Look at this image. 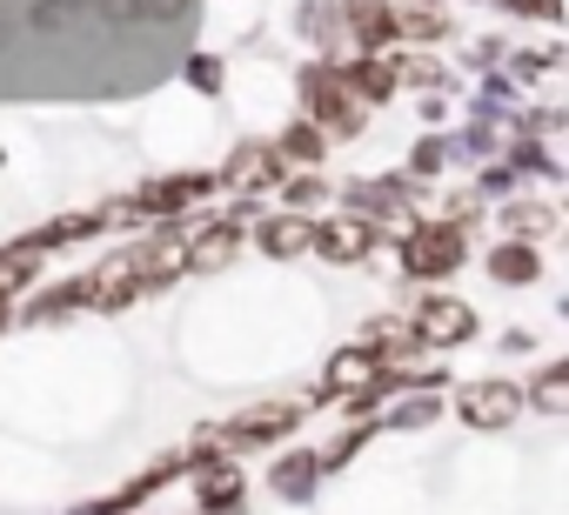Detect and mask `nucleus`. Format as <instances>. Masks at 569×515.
<instances>
[{"mask_svg": "<svg viewBox=\"0 0 569 515\" xmlns=\"http://www.w3.org/2000/svg\"><path fill=\"white\" fill-rule=\"evenodd\" d=\"M456 415H462V428L502 435V428H516V415H522V388H516V382H502V375L462 382V388H456Z\"/></svg>", "mask_w": 569, "mask_h": 515, "instance_id": "nucleus-4", "label": "nucleus"}, {"mask_svg": "<svg viewBox=\"0 0 569 515\" xmlns=\"http://www.w3.org/2000/svg\"><path fill=\"white\" fill-rule=\"evenodd\" d=\"M409 335H416V342H429V349H456V342H469V335H476V309H469V302H456V295H429V302L416 309Z\"/></svg>", "mask_w": 569, "mask_h": 515, "instance_id": "nucleus-5", "label": "nucleus"}, {"mask_svg": "<svg viewBox=\"0 0 569 515\" xmlns=\"http://www.w3.org/2000/svg\"><path fill=\"white\" fill-rule=\"evenodd\" d=\"M522 402H536L542 415H562V408H569V368H562V362H542Z\"/></svg>", "mask_w": 569, "mask_h": 515, "instance_id": "nucleus-17", "label": "nucleus"}, {"mask_svg": "<svg viewBox=\"0 0 569 515\" xmlns=\"http://www.w3.org/2000/svg\"><path fill=\"white\" fill-rule=\"evenodd\" d=\"M369 435H376V422H349V428H342V435H336V442H329V448L316 455V462H322V468H342V462H349V455H356V448H362Z\"/></svg>", "mask_w": 569, "mask_h": 515, "instance_id": "nucleus-22", "label": "nucleus"}, {"mask_svg": "<svg viewBox=\"0 0 569 515\" xmlns=\"http://www.w3.org/2000/svg\"><path fill=\"white\" fill-rule=\"evenodd\" d=\"M396 34H409V41H442V34H449V14H442V8H402V14H396Z\"/></svg>", "mask_w": 569, "mask_h": 515, "instance_id": "nucleus-20", "label": "nucleus"}, {"mask_svg": "<svg viewBox=\"0 0 569 515\" xmlns=\"http://www.w3.org/2000/svg\"><path fill=\"white\" fill-rule=\"evenodd\" d=\"M429 422H436V402H429V395H416V402L389 408V415H382L376 428H396V435H409V428H429Z\"/></svg>", "mask_w": 569, "mask_h": 515, "instance_id": "nucleus-21", "label": "nucleus"}, {"mask_svg": "<svg viewBox=\"0 0 569 515\" xmlns=\"http://www.w3.org/2000/svg\"><path fill=\"white\" fill-rule=\"evenodd\" d=\"M409 8H442V0H409Z\"/></svg>", "mask_w": 569, "mask_h": 515, "instance_id": "nucleus-25", "label": "nucleus"}, {"mask_svg": "<svg viewBox=\"0 0 569 515\" xmlns=\"http://www.w3.org/2000/svg\"><path fill=\"white\" fill-rule=\"evenodd\" d=\"M342 14H349V28H356L369 48L396 34V8H389V0H342Z\"/></svg>", "mask_w": 569, "mask_h": 515, "instance_id": "nucleus-16", "label": "nucleus"}, {"mask_svg": "<svg viewBox=\"0 0 569 515\" xmlns=\"http://www.w3.org/2000/svg\"><path fill=\"white\" fill-rule=\"evenodd\" d=\"M194 502H201L208 515H234V502H241V475H234V468H208L201 488H194Z\"/></svg>", "mask_w": 569, "mask_h": 515, "instance_id": "nucleus-18", "label": "nucleus"}, {"mask_svg": "<svg viewBox=\"0 0 569 515\" xmlns=\"http://www.w3.org/2000/svg\"><path fill=\"white\" fill-rule=\"evenodd\" d=\"M536 275H542V262H536V248H522V241H502L489 254V282H502V289H529Z\"/></svg>", "mask_w": 569, "mask_h": 515, "instance_id": "nucleus-12", "label": "nucleus"}, {"mask_svg": "<svg viewBox=\"0 0 569 515\" xmlns=\"http://www.w3.org/2000/svg\"><path fill=\"white\" fill-rule=\"evenodd\" d=\"M296 88H302V101H309V114H316V121H309L316 134H362V128H369V114H362V101L349 94L342 68H329V61H309Z\"/></svg>", "mask_w": 569, "mask_h": 515, "instance_id": "nucleus-1", "label": "nucleus"}, {"mask_svg": "<svg viewBox=\"0 0 569 515\" xmlns=\"http://www.w3.org/2000/svg\"><path fill=\"white\" fill-rule=\"evenodd\" d=\"M274 154H281V168H316V161H322V134H316L309 121H296L289 134L274 141Z\"/></svg>", "mask_w": 569, "mask_h": 515, "instance_id": "nucleus-19", "label": "nucleus"}, {"mask_svg": "<svg viewBox=\"0 0 569 515\" xmlns=\"http://www.w3.org/2000/svg\"><path fill=\"white\" fill-rule=\"evenodd\" d=\"M234 188H274V181H289V168H281V154H274V141H241L234 154H228V168H221Z\"/></svg>", "mask_w": 569, "mask_h": 515, "instance_id": "nucleus-8", "label": "nucleus"}, {"mask_svg": "<svg viewBox=\"0 0 569 515\" xmlns=\"http://www.w3.org/2000/svg\"><path fill=\"white\" fill-rule=\"evenodd\" d=\"M502 228H509V241L522 234V248H529V241L556 234V208H549V201H509V208H502Z\"/></svg>", "mask_w": 569, "mask_h": 515, "instance_id": "nucleus-15", "label": "nucleus"}, {"mask_svg": "<svg viewBox=\"0 0 569 515\" xmlns=\"http://www.w3.org/2000/svg\"><path fill=\"white\" fill-rule=\"evenodd\" d=\"M462 248H469V234H462L456 221H422V228H409V241H402V275H409V282H442V275L462 269Z\"/></svg>", "mask_w": 569, "mask_h": 515, "instance_id": "nucleus-3", "label": "nucleus"}, {"mask_svg": "<svg viewBox=\"0 0 569 515\" xmlns=\"http://www.w3.org/2000/svg\"><path fill=\"white\" fill-rule=\"evenodd\" d=\"M254 248L274 254V262H289V254L309 248V221H296V214H261L254 221Z\"/></svg>", "mask_w": 569, "mask_h": 515, "instance_id": "nucleus-10", "label": "nucleus"}, {"mask_svg": "<svg viewBox=\"0 0 569 515\" xmlns=\"http://www.w3.org/2000/svg\"><path fill=\"white\" fill-rule=\"evenodd\" d=\"M0 329H8V302H0Z\"/></svg>", "mask_w": 569, "mask_h": 515, "instance_id": "nucleus-26", "label": "nucleus"}, {"mask_svg": "<svg viewBox=\"0 0 569 515\" xmlns=\"http://www.w3.org/2000/svg\"><path fill=\"white\" fill-rule=\"evenodd\" d=\"M316 475H322V462H316L309 448H289V455L274 462V475H268V482H274V495H281V502H309V495H316Z\"/></svg>", "mask_w": 569, "mask_h": 515, "instance_id": "nucleus-11", "label": "nucleus"}, {"mask_svg": "<svg viewBox=\"0 0 569 515\" xmlns=\"http://www.w3.org/2000/svg\"><path fill=\"white\" fill-rule=\"evenodd\" d=\"M208 194V174H168V181H148L134 201H121L128 208V221H141V214H174V208H194Z\"/></svg>", "mask_w": 569, "mask_h": 515, "instance_id": "nucleus-7", "label": "nucleus"}, {"mask_svg": "<svg viewBox=\"0 0 569 515\" xmlns=\"http://www.w3.org/2000/svg\"><path fill=\"white\" fill-rule=\"evenodd\" d=\"M281 188H289V208H296V221H302V214H316V208L329 201V188H322L316 174H289Z\"/></svg>", "mask_w": 569, "mask_h": 515, "instance_id": "nucleus-23", "label": "nucleus"}, {"mask_svg": "<svg viewBox=\"0 0 569 515\" xmlns=\"http://www.w3.org/2000/svg\"><path fill=\"white\" fill-rule=\"evenodd\" d=\"M302 408H309V395H268V402L241 408L234 422H221L214 448H274L289 428H302Z\"/></svg>", "mask_w": 569, "mask_h": 515, "instance_id": "nucleus-2", "label": "nucleus"}, {"mask_svg": "<svg viewBox=\"0 0 569 515\" xmlns=\"http://www.w3.org/2000/svg\"><path fill=\"white\" fill-rule=\"evenodd\" d=\"M108 221H114L108 208H81V214H61V221H48V228H41V234H34L28 248L41 254V248H61V241H81V234H101Z\"/></svg>", "mask_w": 569, "mask_h": 515, "instance_id": "nucleus-14", "label": "nucleus"}, {"mask_svg": "<svg viewBox=\"0 0 569 515\" xmlns=\"http://www.w3.org/2000/svg\"><path fill=\"white\" fill-rule=\"evenodd\" d=\"M509 14H542V21H556V0H502Z\"/></svg>", "mask_w": 569, "mask_h": 515, "instance_id": "nucleus-24", "label": "nucleus"}, {"mask_svg": "<svg viewBox=\"0 0 569 515\" xmlns=\"http://www.w3.org/2000/svg\"><path fill=\"white\" fill-rule=\"evenodd\" d=\"M248 214H254V208H234L228 221H208L201 234H188V248H181V269H194V275H214V269H228L234 241L248 234Z\"/></svg>", "mask_w": 569, "mask_h": 515, "instance_id": "nucleus-6", "label": "nucleus"}, {"mask_svg": "<svg viewBox=\"0 0 569 515\" xmlns=\"http://www.w3.org/2000/svg\"><path fill=\"white\" fill-rule=\"evenodd\" d=\"M309 248H322L329 262H362V254L376 248V221H356V214L322 221V228H309Z\"/></svg>", "mask_w": 569, "mask_h": 515, "instance_id": "nucleus-9", "label": "nucleus"}, {"mask_svg": "<svg viewBox=\"0 0 569 515\" xmlns=\"http://www.w3.org/2000/svg\"><path fill=\"white\" fill-rule=\"evenodd\" d=\"M342 81H349V94L362 101H382V94H396V61H382V54H356L349 68H342Z\"/></svg>", "mask_w": 569, "mask_h": 515, "instance_id": "nucleus-13", "label": "nucleus"}]
</instances>
